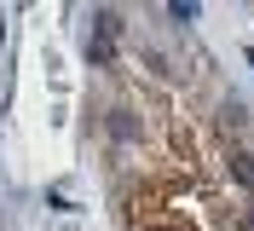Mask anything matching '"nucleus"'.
I'll return each mask as SVG.
<instances>
[{"instance_id": "obj_1", "label": "nucleus", "mask_w": 254, "mask_h": 231, "mask_svg": "<svg viewBox=\"0 0 254 231\" xmlns=\"http://www.w3.org/2000/svg\"><path fill=\"white\" fill-rule=\"evenodd\" d=\"M87 58H93L98 70H110V64H116V41H104V35H87Z\"/></svg>"}, {"instance_id": "obj_2", "label": "nucleus", "mask_w": 254, "mask_h": 231, "mask_svg": "<svg viewBox=\"0 0 254 231\" xmlns=\"http://www.w3.org/2000/svg\"><path fill=\"white\" fill-rule=\"evenodd\" d=\"M231 173H237V185H249V191H254V156H249V151L231 156Z\"/></svg>"}, {"instance_id": "obj_3", "label": "nucleus", "mask_w": 254, "mask_h": 231, "mask_svg": "<svg viewBox=\"0 0 254 231\" xmlns=\"http://www.w3.org/2000/svg\"><path fill=\"white\" fill-rule=\"evenodd\" d=\"M93 23H98L93 35H104V41H116V35H122V17H116V12H98Z\"/></svg>"}, {"instance_id": "obj_4", "label": "nucleus", "mask_w": 254, "mask_h": 231, "mask_svg": "<svg viewBox=\"0 0 254 231\" xmlns=\"http://www.w3.org/2000/svg\"><path fill=\"white\" fill-rule=\"evenodd\" d=\"M110 133H116V139H133L139 127H133V116H127V110H110Z\"/></svg>"}, {"instance_id": "obj_5", "label": "nucleus", "mask_w": 254, "mask_h": 231, "mask_svg": "<svg viewBox=\"0 0 254 231\" xmlns=\"http://www.w3.org/2000/svg\"><path fill=\"white\" fill-rule=\"evenodd\" d=\"M168 17H179V23H190V17H196V6H190V0H174V6H168Z\"/></svg>"}, {"instance_id": "obj_6", "label": "nucleus", "mask_w": 254, "mask_h": 231, "mask_svg": "<svg viewBox=\"0 0 254 231\" xmlns=\"http://www.w3.org/2000/svg\"><path fill=\"white\" fill-rule=\"evenodd\" d=\"M243 231H254V214H243Z\"/></svg>"}]
</instances>
